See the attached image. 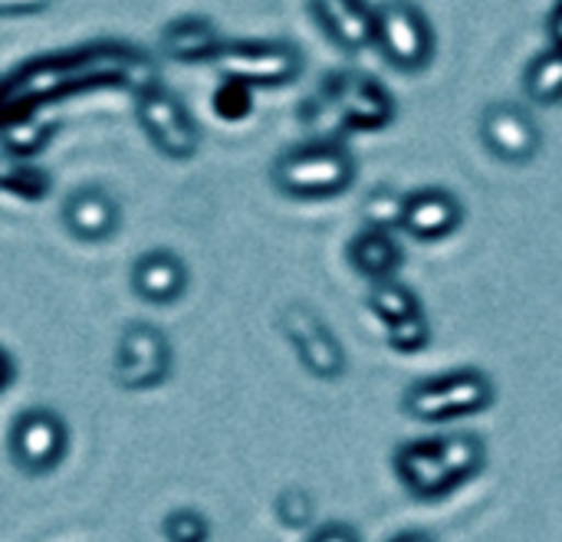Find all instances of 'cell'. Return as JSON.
Segmentation results:
<instances>
[{
	"instance_id": "cell-1",
	"label": "cell",
	"mask_w": 562,
	"mask_h": 542,
	"mask_svg": "<svg viewBox=\"0 0 562 542\" xmlns=\"http://www.w3.org/2000/svg\"><path fill=\"white\" fill-rule=\"evenodd\" d=\"M128 86L132 92L158 82L151 59L125 43H99L69 49L49 59H30L20 69L0 76V128L33 118V112L56 95L86 86Z\"/></svg>"
},
{
	"instance_id": "cell-2",
	"label": "cell",
	"mask_w": 562,
	"mask_h": 542,
	"mask_svg": "<svg viewBox=\"0 0 562 542\" xmlns=\"http://www.w3.org/2000/svg\"><path fill=\"white\" fill-rule=\"evenodd\" d=\"M487 467V441L474 431H445L402 441L392 451V471L408 497L422 504L445 500L477 481Z\"/></svg>"
},
{
	"instance_id": "cell-3",
	"label": "cell",
	"mask_w": 562,
	"mask_h": 542,
	"mask_svg": "<svg viewBox=\"0 0 562 542\" xmlns=\"http://www.w3.org/2000/svg\"><path fill=\"white\" fill-rule=\"evenodd\" d=\"M395 95L359 69H336L323 76L316 92L303 102L300 122L319 138H346L356 132H382L395 122Z\"/></svg>"
},
{
	"instance_id": "cell-4",
	"label": "cell",
	"mask_w": 562,
	"mask_h": 542,
	"mask_svg": "<svg viewBox=\"0 0 562 542\" xmlns=\"http://www.w3.org/2000/svg\"><path fill=\"white\" fill-rule=\"evenodd\" d=\"M359 174V161L342 138H310L277 155L270 181L293 201H326L342 194Z\"/></svg>"
},
{
	"instance_id": "cell-5",
	"label": "cell",
	"mask_w": 562,
	"mask_h": 542,
	"mask_svg": "<svg viewBox=\"0 0 562 542\" xmlns=\"http://www.w3.org/2000/svg\"><path fill=\"white\" fill-rule=\"evenodd\" d=\"M497 385L484 369H451L431 379H418L402 392V411L422 425H448L491 411Z\"/></svg>"
},
{
	"instance_id": "cell-6",
	"label": "cell",
	"mask_w": 562,
	"mask_h": 542,
	"mask_svg": "<svg viewBox=\"0 0 562 542\" xmlns=\"http://www.w3.org/2000/svg\"><path fill=\"white\" fill-rule=\"evenodd\" d=\"M372 46L398 72H422L435 59V26L415 0H385L375 7Z\"/></svg>"
},
{
	"instance_id": "cell-7",
	"label": "cell",
	"mask_w": 562,
	"mask_h": 542,
	"mask_svg": "<svg viewBox=\"0 0 562 542\" xmlns=\"http://www.w3.org/2000/svg\"><path fill=\"white\" fill-rule=\"evenodd\" d=\"M69 451V425L53 408H23L7 431V454L26 477L53 474Z\"/></svg>"
},
{
	"instance_id": "cell-8",
	"label": "cell",
	"mask_w": 562,
	"mask_h": 542,
	"mask_svg": "<svg viewBox=\"0 0 562 542\" xmlns=\"http://www.w3.org/2000/svg\"><path fill=\"white\" fill-rule=\"evenodd\" d=\"M211 63L224 79H237L250 89L286 86L303 72V53L286 39H224Z\"/></svg>"
},
{
	"instance_id": "cell-9",
	"label": "cell",
	"mask_w": 562,
	"mask_h": 542,
	"mask_svg": "<svg viewBox=\"0 0 562 542\" xmlns=\"http://www.w3.org/2000/svg\"><path fill=\"white\" fill-rule=\"evenodd\" d=\"M277 329L296 352L300 365L319 382H339L349 369L346 349L336 339L333 326L306 303H286L277 313Z\"/></svg>"
},
{
	"instance_id": "cell-10",
	"label": "cell",
	"mask_w": 562,
	"mask_h": 542,
	"mask_svg": "<svg viewBox=\"0 0 562 542\" xmlns=\"http://www.w3.org/2000/svg\"><path fill=\"white\" fill-rule=\"evenodd\" d=\"M135 118L148 142L171 161H188L201 148V128L188 105L161 82L135 92Z\"/></svg>"
},
{
	"instance_id": "cell-11",
	"label": "cell",
	"mask_w": 562,
	"mask_h": 542,
	"mask_svg": "<svg viewBox=\"0 0 562 542\" xmlns=\"http://www.w3.org/2000/svg\"><path fill=\"white\" fill-rule=\"evenodd\" d=\"M175 365V352L168 336L151 326V323H128L119 332L115 342V362H112V375L115 385L125 392H151L161 388L171 375Z\"/></svg>"
},
{
	"instance_id": "cell-12",
	"label": "cell",
	"mask_w": 562,
	"mask_h": 542,
	"mask_svg": "<svg viewBox=\"0 0 562 542\" xmlns=\"http://www.w3.org/2000/svg\"><path fill=\"white\" fill-rule=\"evenodd\" d=\"M481 142L484 148L507 161V165H527L537 158L540 145H543V135H540V125L537 118L517 105V102H491L484 112H481Z\"/></svg>"
},
{
	"instance_id": "cell-13",
	"label": "cell",
	"mask_w": 562,
	"mask_h": 542,
	"mask_svg": "<svg viewBox=\"0 0 562 542\" xmlns=\"http://www.w3.org/2000/svg\"><path fill=\"white\" fill-rule=\"evenodd\" d=\"M461 224H464V204L448 188H418L405 194L398 227L408 237L422 244H435V240L451 237Z\"/></svg>"
},
{
	"instance_id": "cell-14",
	"label": "cell",
	"mask_w": 562,
	"mask_h": 542,
	"mask_svg": "<svg viewBox=\"0 0 562 542\" xmlns=\"http://www.w3.org/2000/svg\"><path fill=\"white\" fill-rule=\"evenodd\" d=\"M128 283H132V293L145 300L148 306H175L188 293L191 273H188V263L175 250L155 247L135 257Z\"/></svg>"
},
{
	"instance_id": "cell-15",
	"label": "cell",
	"mask_w": 562,
	"mask_h": 542,
	"mask_svg": "<svg viewBox=\"0 0 562 542\" xmlns=\"http://www.w3.org/2000/svg\"><path fill=\"white\" fill-rule=\"evenodd\" d=\"M59 221L63 227L82 240V244H99V240H109L119 224H122V207L119 201L99 188V184H82L76 188L72 194H66L63 207H59Z\"/></svg>"
},
{
	"instance_id": "cell-16",
	"label": "cell",
	"mask_w": 562,
	"mask_h": 542,
	"mask_svg": "<svg viewBox=\"0 0 562 542\" xmlns=\"http://www.w3.org/2000/svg\"><path fill=\"white\" fill-rule=\"evenodd\" d=\"M316 26L346 53H362L372 46L375 3L372 0H310Z\"/></svg>"
},
{
	"instance_id": "cell-17",
	"label": "cell",
	"mask_w": 562,
	"mask_h": 542,
	"mask_svg": "<svg viewBox=\"0 0 562 542\" xmlns=\"http://www.w3.org/2000/svg\"><path fill=\"white\" fill-rule=\"evenodd\" d=\"M221 46H224V36L217 23L201 13L175 16L158 33V49L175 63H207L217 56Z\"/></svg>"
},
{
	"instance_id": "cell-18",
	"label": "cell",
	"mask_w": 562,
	"mask_h": 542,
	"mask_svg": "<svg viewBox=\"0 0 562 542\" xmlns=\"http://www.w3.org/2000/svg\"><path fill=\"white\" fill-rule=\"evenodd\" d=\"M346 260H349V267H352L359 276H366L369 283H379V280L398 276V270L405 267V250H402V244L392 237V230L366 227V230H359V234L349 240Z\"/></svg>"
},
{
	"instance_id": "cell-19",
	"label": "cell",
	"mask_w": 562,
	"mask_h": 542,
	"mask_svg": "<svg viewBox=\"0 0 562 542\" xmlns=\"http://www.w3.org/2000/svg\"><path fill=\"white\" fill-rule=\"evenodd\" d=\"M366 303H369L372 316L385 323V329H389V326H395V323H405V319H412V316H418V313H425V306H422L418 293H415L408 283L395 280V276H392V280H379V283H372V286H369Z\"/></svg>"
},
{
	"instance_id": "cell-20",
	"label": "cell",
	"mask_w": 562,
	"mask_h": 542,
	"mask_svg": "<svg viewBox=\"0 0 562 542\" xmlns=\"http://www.w3.org/2000/svg\"><path fill=\"white\" fill-rule=\"evenodd\" d=\"M524 92L530 102L543 105V109H557L562 95V59L560 46H547L540 49L527 69H524Z\"/></svg>"
},
{
	"instance_id": "cell-21",
	"label": "cell",
	"mask_w": 562,
	"mask_h": 542,
	"mask_svg": "<svg viewBox=\"0 0 562 542\" xmlns=\"http://www.w3.org/2000/svg\"><path fill=\"white\" fill-rule=\"evenodd\" d=\"M0 191L20 201H43L53 191V178L36 161L0 151Z\"/></svg>"
},
{
	"instance_id": "cell-22",
	"label": "cell",
	"mask_w": 562,
	"mask_h": 542,
	"mask_svg": "<svg viewBox=\"0 0 562 542\" xmlns=\"http://www.w3.org/2000/svg\"><path fill=\"white\" fill-rule=\"evenodd\" d=\"M402 204H405V194L392 184H379L366 194L362 201V221L366 227H375V230H395L398 221H402Z\"/></svg>"
},
{
	"instance_id": "cell-23",
	"label": "cell",
	"mask_w": 562,
	"mask_h": 542,
	"mask_svg": "<svg viewBox=\"0 0 562 542\" xmlns=\"http://www.w3.org/2000/svg\"><path fill=\"white\" fill-rule=\"evenodd\" d=\"M161 537L168 542H207L211 540V520L201 510L178 507L161 517Z\"/></svg>"
},
{
	"instance_id": "cell-24",
	"label": "cell",
	"mask_w": 562,
	"mask_h": 542,
	"mask_svg": "<svg viewBox=\"0 0 562 542\" xmlns=\"http://www.w3.org/2000/svg\"><path fill=\"white\" fill-rule=\"evenodd\" d=\"M214 115L224 122H240L254 112V89L237 79H221V86L211 95Z\"/></svg>"
},
{
	"instance_id": "cell-25",
	"label": "cell",
	"mask_w": 562,
	"mask_h": 542,
	"mask_svg": "<svg viewBox=\"0 0 562 542\" xmlns=\"http://www.w3.org/2000/svg\"><path fill=\"white\" fill-rule=\"evenodd\" d=\"M385 339H389V346H392L395 352H402V355H418V352H425L428 342H431V319H428V313H418V316H412V319H405V323L389 326V329H385Z\"/></svg>"
},
{
	"instance_id": "cell-26",
	"label": "cell",
	"mask_w": 562,
	"mask_h": 542,
	"mask_svg": "<svg viewBox=\"0 0 562 542\" xmlns=\"http://www.w3.org/2000/svg\"><path fill=\"white\" fill-rule=\"evenodd\" d=\"M273 510H277L280 523L290 527V530H300V527H306L313 520V500H310L306 490H283L273 500Z\"/></svg>"
},
{
	"instance_id": "cell-27",
	"label": "cell",
	"mask_w": 562,
	"mask_h": 542,
	"mask_svg": "<svg viewBox=\"0 0 562 542\" xmlns=\"http://www.w3.org/2000/svg\"><path fill=\"white\" fill-rule=\"evenodd\" d=\"M53 0H0V20H13V16H33L49 10Z\"/></svg>"
},
{
	"instance_id": "cell-28",
	"label": "cell",
	"mask_w": 562,
	"mask_h": 542,
	"mask_svg": "<svg viewBox=\"0 0 562 542\" xmlns=\"http://www.w3.org/2000/svg\"><path fill=\"white\" fill-rule=\"evenodd\" d=\"M306 542H362V537H359V530H352L349 523H326V527H319L313 537Z\"/></svg>"
},
{
	"instance_id": "cell-29",
	"label": "cell",
	"mask_w": 562,
	"mask_h": 542,
	"mask_svg": "<svg viewBox=\"0 0 562 542\" xmlns=\"http://www.w3.org/2000/svg\"><path fill=\"white\" fill-rule=\"evenodd\" d=\"M16 382V362L7 349H0V392H7Z\"/></svg>"
},
{
	"instance_id": "cell-30",
	"label": "cell",
	"mask_w": 562,
	"mask_h": 542,
	"mask_svg": "<svg viewBox=\"0 0 562 542\" xmlns=\"http://www.w3.org/2000/svg\"><path fill=\"white\" fill-rule=\"evenodd\" d=\"M389 542H438V537H431V533H425V530H408V533L392 537Z\"/></svg>"
}]
</instances>
